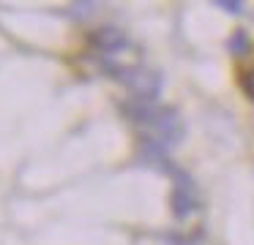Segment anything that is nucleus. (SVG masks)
I'll use <instances>...</instances> for the list:
<instances>
[{"mask_svg": "<svg viewBox=\"0 0 254 245\" xmlns=\"http://www.w3.org/2000/svg\"><path fill=\"white\" fill-rule=\"evenodd\" d=\"M197 207V191H194L191 180L186 174H175V183H172V210L178 218L191 215V210Z\"/></svg>", "mask_w": 254, "mask_h": 245, "instance_id": "nucleus-1", "label": "nucleus"}, {"mask_svg": "<svg viewBox=\"0 0 254 245\" xmlns=\"http://www.w3.org/2000/svg\"><path fill=\"white\" fill-rule=\"evenodd\" d=\"M230 49H232L235 54L246 52V49H249V38H246V33H235V36H232V41H230Z\"/></svg>", "mask_w": 254, "mask_h": 245, "instance_id": "nucleus-2", "label": "nucleus"}, {"mask_svg": "<svg viewBox=\"0 0 254 245\" xmlns=\"http://www.w3.org/2000/svg\"><path fill=\"white\" fill-rule=\"evenodd\" d=\"M243 90H246L249 98H254V71H249V74L243 76Z\"/></svg>", "mask_w": 254, "mask_h": 245, "instance_id": "nucleus-3", "label": "nucleus"}, {"mask_svg": "<svg viewBox=\"0 0 254 245\" xmlns=\"http://www.w3.org/2000/svg\"><path fill=\"white\" fill-rule=\"evenodd\" d=\"M221 5V8H227V11H241V3H227V0H224V3H219Z\"/></svg>", "mask_w": 254, "mask_h": 245, "instance_id": "nucleus-4", "label": "nucleus"}]
</instances>
